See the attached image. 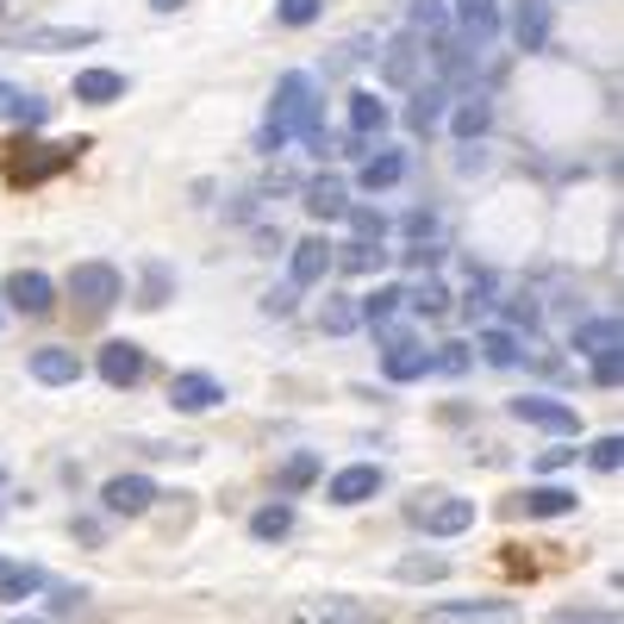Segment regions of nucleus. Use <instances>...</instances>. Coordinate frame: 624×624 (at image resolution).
<instances>
[{
	"instance_id": "37",
	"label": "nucleus",
	"mask_w": 624,
	"mask_h": 624,
	"mask_svg": "<svg viewBox=\"0 0 624 624\" xmlns=\"http://www.w3.org/2000/svg\"><path fill=\"white\" fill-rule=\"evenodd\" d=\"M319 325H325V331H331V338H350V331H357V325H362V312H357V306H350V300H331V306H325V312H319Z\"/></svg>"
},
{
	"instance_id": "21",
	"label": "nucleus",
	"mask_w": 624,
	"mask_h": 624,
	"mask_svg": "<svg viewBox=\"0 0 624 624\" xmlns=\"http://www.w3.org/2000/svg\"><path fill=\"white\" fill-rule=\"evenodd\" d=\"M487 125H494V107H487V94H462V100L450 107V131H456L462 144H468V138H481Z\"/></svg>"
},
{
	"instance_id": "9",
	"label": "nucleus",
	"mask_w": 624,
	"mask_h": 624,
	"mask_svg": "<svg viewBox=\"0 0 624 624\" xmlns=\"http://www.w3.org/2000/svg\"><path fill=\"white\" fill-rule=\"evenodd\" d=\"M294 624H393V618L388 612H374V606H362V599H343V593L331 599L325 593V599H306V606L294 612Z\"/></svg>"
},
{
	"instance_id": "49",
	"label": "nucleus",
	"mask_w": 624,
	"mask_h": 624,
	"mask_svg": "<svg viewBox=\"0 0 624 624\" xmlns=\"http://www.w3.org/2000/svg\"><path fill=\"white\" fill-rule=\"evenodd\" d=\"M0 562H7V556H0Z\"/></svg>"
},
{
	"instance_id": "42",
	"label": "nucleus",
	"mask_w": 624,
	"mask_h": 624,
	"mask_svg": "<svg viewBox=\"0 0 624 624\" xmlns=\"http://www.w3.org/2000/svg\"><path fill=\"white\" fill-rule=\"evenodd\" d=\"M350 225H357V237H369V244H381V237H388V218L369 213V206H350Z\"/></svg>"
},
{
	"instance_id": "3",
	"label": "nucleus",
	"mask_w": 624,
	"mask_h": 624,
	"mask_svg": "<svg viewBox=\"0 0 624 624\" xmlns=\"http://www.w3.org/2000/svg\"><path fill=\"white\" fill-rule=\"evenodd\" d=\"M69 300L81 319H107L119 306V269L113 263H76L69 269Z\"/></svg>"
},
{
	"instance_id": "19",
	"label": "nucleus",
	"mask_w": 624,
	"mask_h": 624,
	"mask_svg": "<svg viewBox=\"0 0 624 624\" xmlns=\"http://www.w3.org/2000/svg\"><path fill=\"white\" fill-rule=\"evenodd\" d=\"M325 269H331V244H325V237H300V244H294V269H287V287H312Z\"/></svg>"
},
{
	"instance_id": "32",
	"label": "nucleus",
	"mask_w": 624,
	"mask_h": 624,
	"mask_svg": "<svg viewBox=\"0 0 624 624\" xmlns=\"http://www.w3.org/2000/svg\"><path fill=\"white\" fill-rule=\"evenodd\" d=\"M400 306H406V287H374V294H369V306H362V325H374V331H393V319H400Z\"/></svg>"
},
{
	"instance_id": "22",
	"label": "nucleus",
	"mask_w": 624,
	"mask_h": 624,
	"mask_svg": "<svg viewBox=\"0 0 624 624\" xmlns=\"http://www.w3.org/2000/svg\"><path fill=\"white\" fill-rule=\"evenodd\" d=\"M406 182V150H374L369 163H362V187L369 194H388V187Z\"/></svg>"
},
{
	"instance_id": "20",
	"label": "nucleus",
	"mask_w": 624,
	"mask_h": 624,
	"mask_svg": "<svg viewBox=\"0 0 624 624\" xmlns=\"http://www.w3.org/2000/svg\"><path fill=\"white\" fill-rule=\"evenodd\" d=\"M0 119H13V125H45V119H50V100H45V94L13 88V81H0Z\"/></svg>"
},
{
	"instance_id": "12",
	"label": "nucleus",
	"mask_w": 624,
	"mask_h": 624,
	"mask_svg": "<svg viewBox=\"0 0 624 624\" xmlns=\"http://www.w3.org/2000/svg\"><path fill=\"white\" fill-rule=\"evenodd\" d=\"M100 506L119 513V518H138V513H150V506H156V481H150V475H113V481L100 487Z\"/></svg>"
},
{
	"instance_id": "23",
	"label": "nucleus",
	"mask_w": 624,
	"mask_h": 624,
	"mask_svg": "<svg viewBox=\"0 0 624 624\" xmlns=\"http://www.w3.org/2000/svg\"><path fill=\"white\" fill-rule=\"evenodd\" d=\"M450 107V94L437 88V81H419V88H412V107H406V125H412V131H437V113Z\"/></svg>"
},
{
	"instance_id": "45",
	"label": "nucleus",
	"mask_w": 624,
	"mask_h": 624,
	"mask_svg": "<svg viewBox=\"0 0 624 624\" xmlns=\"http://www.w3.org/2000/svg\"><path fill=\"white\" fill-rule=\"evenodd\" d=\"M568 462H575V456H568V450H549V456H537V468H544V475H556V468H568Z\"/></svg>"
},
{
	"instance_id": "29",
	"label": "nucleus",
	"mask_w": 624,
	"mask_h": 624,
	"mask_svg": "<svg viewBox=\"0 0 624 624\" xmlns=\"http://www.w3.org/2000/svg\"><path fill=\"white\" fill-rule=\"evenodd\" d=\"M350 131H357V138L388 131V107H381V94H350Z\"/></svg>"
},
{
	"instance_id": "17",
	"label": "nucleus",
	"mask_w": 624,
	"mask_h": 624,
	"mask_svg": "<svg viewBox=\"0 0 624 624\" xmlns=\"http://www.w3.org/2000/svg\"><path fill=\"white\" fill-rule=\"evenodd\" d=\"M31 374H38V381H50V388H69V381H81V357H76V350H62V343H50V350H31Z\"/></svg>"
},
{
	"instance_id": "31",
	"label": "nucleus",
	"mask_w": 624,
	"mask_h": 624,
	"mask_svg": "<svg viewBox=\"0 0 624 624\" xmlns=\"http://www.w3.org/2000/svg\"><path fill=\"white\" fill-rule=\"evenodd\" d=\"M481 362L487 369H525V350L513 331H481Z\"/></svg>"
},
{
	"instance_id": "8",
	"label": "nucleus",
	"mask_w": 624,
	"mask_h": 624,
	"mask_svg": "<svg viewBox=\"0 0 624 624\" xmlns=\"http://www.w3.org/2000/svg\"><path fill=\"white\" fill-rule=\"evenodd\" d=\"M506 412H513L518 425H537V431H556V437H575L581 431V419L562 400H549V393H518Z\"/></svg>"
},
{
	"instance_id": "38",
	"label": "nucleus",
	"mask_w": 624,
	"mask_h": 624,
	"mask_svg": "<svg viewBox=\"0 0 624 624\" xmlns=\"http://www.w3.org/2000/svg\"><path fill=\"white\" fill-rule=\"evenodd\" d=\"M319 13H325V0H275V19H281V26H312V19H319Z\"/></svg>"
},
{
	"instance_id": "39",
	"label": "nucleus",
	"mask_w": 624,
	"mask_h": 624,
	"mask_svg": "<svg viewBox=\"0 0 624 624\" xmlns=\"http://www.w3.org/2000/svg\"><path fill=\"white\" fill-rule=\"evenodd\" d=\"M587 462L599 468V475H618V462H624V443H618V437H593V443H587Z\"/></svg>"
},
{
	"instance_id": "1",
	"label": "nucleus",
	"mask_w": 624,
	"mask_h": 624,
	"mask_svg": "<svg viewBox=\"0 0 624 624\" xmlns=\"http://www.w3.org/2000/svg\"><path fill=\"white\" fill-rule=\"evenodd\" d=\"M319 131V88L312 76H281L275 81V100H269V125H263V150H281V144H306Z\"/></svg>"
},
{
	"instance_id": "28",
	"label": "nucleus",
	"mask_w": 624,
	"mask_h": 624,
	"mask_svg": "<svg viewBox=\"0 0 624 624\" xmlns=\"http://www.w3.org/2000/svg\"><path fill=\"white\" fill-rule=\"evenodd\" d=\"M331 263H343L350 275H374V269L388 263V244H369V237H357V244H338V250H331Z\"/></svg>"
},
{
	"instance_id": "15",
	"label": "nucleus",
	"mask_w": 624,
	"mask_h": 624,
	"mask_svg": "<svg viewBox=\"0 0 624 624\" xmlns=\"http://www.w3.org/2000/svg\"><path fill=\"white\" fill-rule=\"evenodd\" d=\"M581 499L568 494V487H537V494H518V499H506V513L513 518H568Z\"/></svg>"
},
{
	"instance_id": "46",
	"label": "nucleus",
	"mask_w": 624,
	"mask_h": 624,
	"mask_svg": "<svg viewBox=\"0 0 624 624\" xmlns=\"http://www.w3.org/2000/svg\"><path fill=\"white\" fill-rule=\"evenodd\" d=\"M150 7H156V13H175V7H182V0H150Z\"/></svg>"
},
{
	"instance_id": "27",
	"label": "nucleus",
	"mask_w": 624,
	"mask_h": 624,
	"mask_svg": "<svg viewBox=\"0 0 624 624\" xmlns=\"http://www.w3.org/2000/svg\"><path fill=\"white\" fill-rule=\"evenodd\" d=\"M13 45L26 50H76V45H94V31H57V26H38V31H7Z\"/></svg>"
},
{
	"instance_id": "24",
	"label": "nucleus",
	"mask_w": 624,
	"mask_h": 624,
	"mask_svg": "<svg viewBox=\"0 0 624 624\" xmlns=\"http://www.w3.org/2000/svg\"><path fill=\"white\" fill-rule=\"evenodd\" d=\"M119 94H125V76H113V69H81L76 76L81 107H107V100H119Z\"/></svg>"
},
{
	"instance_id": "48",
	"label": "nucleus",
	"mask_w": 624,
	"mask_h": 624,
	"mask_svg": "<svg viewBox=\"0 0 624 624\" xmlns=\"http://www.w3.org/2000/svg\"><path fill=\"white\" fill-rule=\"evenodd\" d=\"M0 319H7V312H0Z\"/></svg>"
},
{
	"instance_id": "10",
	"label": "nucleus",
	"mask_w": 624,
	"mask_h": 624,
	"mask_svg": "<svg viewBox=\"0 0 624 624\" xmlns=\"http://www.w3.org/2000/svg\"><path fill=\"white\" fill-rule=\"evenodd\" d=\"M425 624H518V612L506 599H443L425 612Z\"/></svg>"
},
{
	"instance_id": "18",
	"label": "nucleus",
	"mask_w": 624,
	"mask_h": 624,
	"mask_svg": "<svg viewBox=\"0 0 624 624\" xmlns=\"http://www.w3.org/2000/svg\"><path fill=\"white\" fill-rule=\"evenodd\" d=\"M306 213L312 218H343L350 213V187H343L338 175H312L306 182Z\"/></svg>"
},
{
	"instance_id": "14",
	"label": "nucleus",
	"mask_w": 624,
	"mask_h": 624,
	"mask_svg": "<svg viewBox=\"0 0 624 624\" xmlns=\"http://www.w3.org/2000/svg\"><path fill=\"white\" fill-rule=\"evenodd\" d=\"M381 76H388V88H419V31H400L381 50Z\"/></svg>"
},
{
	"instance_id": "35",
	"label": "nucleus",
	"mask_w": 624,
	"mask_h": 624,
	"mask_svg": "<svg viewBox=\"0 0 624 624\" xmlns=\"http://www.w3.org/2000/svg\"><path fill=\"white\" fill-rule=\"evenodd\" d=\"M406 306H419V319H443V312H450V287H443V281H425V287L406 294Z\"/></svg>"
},
{
	"instance_id": "26",
	"label": "nucleus",
	"mask_w": 624,
	"mask_h": 624,
	"mask_svg": "<svg viewBox=\"0 0 624 624\" xmlns=\"http://www.w3.org/2000/svg\"><path fill=\"white\" fill-rule=\"evenodd\" d=\"M45 568L38 562H13V568H0V606H13V599H26V593H38L45 587Z\"/></svg>"
},
{
	"instance_id": "13",
	"label": "nucleus",
	"mask_w": 624,
	"mask_h": 624,
	"mask_svg": "<svg viewBox=\"0 0 624 624\" xmlns=\"http://www.w3.org/2000/svg\"><path fill=\"white\" fill-rule=\"evenodd\" d=\"M381 481H388V475H381L374 462H350L325 481V494H331V506H362V499L381 494Z\"/></svg>"
},
{
	"instance_id": "2",
	"label": "nucleus",
	"mask_w": 624,
	"mask_h": 624,
	"mask_svg": "<svg viewBox=\"0 0 624 624\" xmlns=\"http://www.w3.org/2000/svg\"><path fill=\"white\" fill-rule=\"evenodd\" d=\"M81 150H88V138H69V144H7V175H13L19 187L45 182V175L69 169Z\"/></svg>"
},
{
	"instance_id": "7",
	"label": "nucleus",
	"mask_w": 624,
	"mask_h": 624,
	"mask_svg": "<svg viewBox=\"0 0 624 624\" xmlns=\"http://www.w3.org/2000/svg\"><path fill=\"white\" fill-rule=\"evenodd\" d=\"M94 369H100V381H107V388H138L144 374H150V357H144L138 343L113 338V343H100V357H94Z\"/></svg>"
},
{
	"instance_id": "43",
	"label": "nucleus",
	"mask_w": 624,
	"mask_h": 624,
	"mask_svg": "<svg viewBox=\"0 0 624 624\" xmlns=\"http://www.w3.org/2000/svg\"><path fill=\"white\" fill-rule=\"evenodd\" d=\"M312 475H319V462H312V456H294V462L281 468V487H287V494H300V487H306Z\"/></svg>"
},
{
	"instance_id": "36",
	"label": "nucleus",
	"mask_w": 624,
	"mask_h": 624,
	"mask_svg": "<svg viewBox=\"0 0 624 624\" xmlns=\"http://www.w3.org/2000/svg\"><path fill=\"white\" fill-rule=\"evenodd\" d=\"M431 369L450 374V381H462V374L475 369V350H468V343H443V350H431Z\"/></svg>"
},
{
	"instance_id": "6",
	"label": "nucleus",
	"mask_w": 624,
	"mask_h": 624,
	"mask_svg": "<svg viewBox=\"0 0 624 624\" xmlns=\"http://www.w3.org/2000/svg\"><path fill=\"white\" fill-rule=\"evenodd\" d=\"M381 374L388 381H419V374H431V350L419 338H406V331H381Z\"/></svg>"
},
{
	"instance_id": "11",
	"label": "nucleus",
	"mask_w": 624,
	"mask_h": 624,
	"mask_svg": "<svg viewBox=\"0 0 624 624\" xmlns=\"http://www.w3.org/2000/svg\"><path fill=\"white\" fill-rule=\"evenodd\" d=\"M412 525H419L425 537H462V530L475 525V506H468V499H425V506H412Z\"/></svg>"
},
{
	"instance_id": "47",
	"label": "nucleus",
	"mask_w": 624,
	"mask_h": 624,
	"mask_svg": "<svg viewBox=\"0 0 624 624\" xmlns=\"http://www.w3.org/2000/svg\"><path fill=\"white\" fill-rule=\"evenodd\" d=\"M0 624H50V618H0Z\"/></svg>"
},
{
	"instance_id": "5",
	"label": "nucleus",
	"mask_w": 624,
	"mask_h": 624,
	"mask_svg": "<svg viewBox=\"0 0 624 624\" xmlns=\"http://www.w3.org/2000/svg\"><path fill=\"white\" fill-rule=\"evenodd\" d=\"M0 300L13 312H31V319H45L50 306H57V287H50L45 269H13V275L0 281Z\"/></svg>"
},
{
	"instance_id": "44",
	"label": "nucleus",
	"mask_w": 624,
	"mask_h": 624,
	"mask_svg": "<svg viewBox=\"0 0 624 624\" xmlns=\"http://www.w3.org/2000/svg\"><path fill=\"white\" fill-rule=\"evenodd\" d=\"M450 562H431V556H406L400 562V581H431V575H443Z\"/></svg>"
},
{
	"instance_id": "41",
	"label": "nucleus",
	"mask_w": 624,
	"mask_h": 624,
	"mask_svg": "<svg viewBox=\"0 0 624 624\" xmlns=\"http://www.w3.org/2000/svg\"><path fill=\"white\" fill-rule=\"evenodd\" d=\"M593 381H599V388H618L624 381V350H599V357H593Z\"/></svg>"
},
{
	"instance_id": "25",
	"label": "nucleus",
	"mask_w": 624,
	"mask_h": 624,
	"mask_svg": "<svg viewBox=\"0 0 624 624\" xmlns=\"http://www.w3.org/2000/svg\"><path fill=\"white\" fill-rule=\"evenodd\" d=\"M575 350H587V357H599V350H618V319H612V312H593V319H581V325H575Z\"/></svg>"
},
{
	"instance_id": "33",
	"label": "nucleus",
	"mask_w": 624,
	"mask_h": 624,
	"mask_svg": "<svg viewBox=\"0 0 624 624\" xmlns=\"http://www.w3.org/2000/svg\"><path fill=\"white\" fill-rule=\"evenodd\" d=\"M419 38H450V0H412V26Z\"/></svg>"
},
{
	"instance_id": "30",
	"label": "nucleus",
	"mask_w": 624,
	"mask_h": 624,
	"mask_svg": "<svg viewBox=\"0 0 624 624\" xmlns=\"http://www.w3.org/2000/svg\"><path fill=\"white\" fill-rule=\"evenodd\" d=\"M549 45V7L544 0H525L518 7V50H544Z\"/></svg>"
},
{
	"instance_id": "34",
	"label": "nucleus",
	"mask_w": 624,
	"mask_h": 624,
	"mask_svg": "<svg viewBox=\"0 0 624 624\" xmlns=\"http://www.w3.org/2000/svg\"><path fill=\"white\" fill-rule=\"evenodd\" d=\"M287 530H294V506H256V518H250V537H263V544H281V537H287Z\"/></svg>"
},
{
	"instance_id": "4",
	"label": "nucleus",
	"mask_w": 624,
	"mask_h": 624,
	"mask_svg": "<svg viewBox=\"0 0 624 624\" xmlns=\"http://www.w3.org/2000/svg\"><path fill=\"white\" fill-rule=\"evenodd\" d=\"M456 45L468 50V57H481L487 45L499 38V0H456Z\"/></svg>"
},
{
	"instance_id": "16",
	"label": "nucleus",
	"mask_w": 624,
	"mask_h": 624,
	"mask_svg": "<svg viewBox=\"0 0 624 624\" xmlns=\"http://www.w3.org/2000/svg\"><path fill=\"white\" fill-rule=\"evenodd\" d=\"M218 400H225V388H218L213 374H175V381H169V406H175V412H213Z\"/></svg>"
},
{
	"instance_id": "40",
	"label": "nucleus",
	"mask_w": 624,
	"mask_h": 624,
	"mask_svg": "<svg viewBox=\"0 0 624 624\" xmlns=\"http://www.w3.org/2000/svg\"><path fill=\"white\" fill-rule=\"evenodd\" d=\"M549 624H624L612 606H568V612H556Z\"/></svg>"
}]
</instances>
